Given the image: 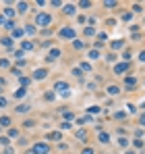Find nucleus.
<instances>
[{"label":"nucleus","instance_id":"1","mask_svg":"<svg viewBox=\"0 0 145 154\" xmlns=\"http://www.w3.org/2000/svg\"><path fill=\"white\" fill-rule=\"evenodd\" d=\"M35 25H37V27H48V25H52V15H48V13H37Z\"/></svg>","mask_w":145,"mask_h":154},{"label":"nucleus","instance_id":"2","mask_svg":"<svg viewBox=\"0 0 145 154\" xmlns=\"http://www.w3.org/2000/svg\"><path fill=\"white\" fill-rule=\"evenodd\" d=\"M58 38H64V40H72V38H75V29H72V27H62V29L58 31Z\"/></svg>","mask_w":145,"mask_h":154},{"label":"nucleus","instance_id":"3","mask_svg":"<svg viewBox=\"0 0 145 154\" xmlns=\"http://www.w3.org/2000/svg\"><path fill=\"white\" fill-rule=\"evenodd\" d=\"M54 90L60 92L62 96H68V83H66V81H56V83H54Z\"/></svg>","mask_w":145,"mask_h":154},{"label":"nucleus","instance_id":"4","mask_svg":"<svg viewBox=\"0 0 145 154\" xmlns=\"http://www.w3.org/2000/svg\"><path fill=\"white\" fill-rule=\"evenodd\" d=\"M127 71H129V62H118V65H114V73H116V75L127 73Z\"/></svg>","mask_w":145,"mask_h":154},{"label":"nucleus","instance_id":"5","mask_svg":"<svg viewBox=\"0 0 145 154\" xmlns=\"http://www.w3.org/2000/svg\"><path fill=\"white\" fill-rule=\"evenodd\" d=\"M60 54H62V52H60L58 48H54V50H50V54H48V58H46V60H48V62H54V60H58V58H60Z\"/></svg>","mask_w":145,"mask_h":154},{"label":"nucleus","instance_id":"6","mask_svg":"<svg viewBox=\"0 0 145 154\" xmlns=\"http://www.w3.org/2000/svg\"><path fill=\"white\" fill-rule=\"evenodd\" d=\"M33 154H48V144H35Z\"/></svg>","mask_w":145,"mask_h":154},{"label":"nucleus","instance_id":"7","mask_svg":"<svg viewBox=\"0 0 145 154\" xmlns=\"http://www.w3.org/2000/svg\"><path fill=\"white\" fill-rule=\"evenodd\" d=\"M48 77V69H35L33 71V79H46Z\"/></svg>","mask_w":145,"mask_h":154},{"label":"nucleus","instance_id":"8","mask_svg":"<svg viewBox=\"0 0 145 154\" xmlns=\"http://www.w3.org/2000/svg\"><path fill=\"white\" fill-rule=\"evenodd\" d=\"M62 13H64V15H75V13H77V4H64Z\"/></svg>","mask_w":145,"mask_h":154},{"label":"nucleus","instance_id":"9","mask_svg":"<svg viewBox=\"0 0 145 154\" xmlns=\"http://www.w3.org/2000/svg\"><path fill=\"white\" fill-rule=\"evenodd\" d=\"M106 92H108L110 96H118V94H120V87H118V85H108Z\"/></svg>","mask_w":145,"mask_h":154},{"label":"nucleus","instance_id":"10","mask_svg":"<svg viewBox=\"0 0 145 154\" xmlns=\"http://www.w3.org/2000/svg\"><path fill=\"white\" fill-rule=\"evenodd\" d=\"M29 108H31V106H29V104H25V102H23V104H19V106H17V108H15V111H17V113H21V115H23V113H29Z\"/></svg>","mask_w":145,"mask_h":154},{"label":"nucleus","instance_id":"11","mask_svg":"<svg viewBox=\"0 0 145 154\" xmlns=\"http://www.w3.org/2000/svg\"><path fill=\"white\" fill-rule=\"evenodd\" d=\"M122 46H125V42H122V40H114V42L110 44V48H112V50H120Z\"/></svg>","mask_w":145,"mask_h":154},{"label":"nucleus","instance_id":"12","mask_svg":"<svg viewBox=\"0 0 145 154\" xmlns=\"http://www.w3.org/2000/svg\"><path fill=\"white\" fill-rule=\"evenodd\" d=\"M13 42H15L13 38H2V40H0V44H2L4 48H13Z\"/></svg>","mask_w":145,"mask_h":154},{"label":"nucleus","instance_id":"13","mask_svg":"<svg viewBox=\"0 0 145 154\" xmlns=\"http://www.w3.org/2000/svg\"><path fill=\"white\" fill-rule=\"evenodd\" d=\"M25 96H27V87H19L15 92V98H25Z\"/></svg>","mask_w":145,"mask_h":154},{"label":"nucleus","instance_id":"14","mask_svg":"<svg viewBox=\"0 0 145 154\" xmlns=\"http://www.w3.org/2000/svg\"><path fill=\"white\" fill-rule=\"evenodd\" d=\"M17 11H19V13H27V11H29V4H27V2H19V4H17Z\"/></svg>","mask_w":145,"mask_h":154},{"label":"nucleus","instance_id":"15","mask_svg":"<svg viewBox=\"0 0 145 154\" xmlns=\"http://www.w3.org/2000/svg\"><path fill=\"white\" fill-rule=\"evenodd\" d=\"M23 33H25V29H21V27H15V29H13V40H15V38H21Z\"/></svg>","mask_w":145,"mask_h":154},{"label":"nucleus","instance_id":"16","mask_svg":"<svg viewBox=\"0 0 145 154\" xmlns=\"http://www.w3.org/2000/svg\"><path fill=\"white\" fill-rule=\"evenodd\" d=\"M118 146H120V148H127V146H129V140H127L125 136H120V138H118Z\"/></svg>","mask_w":145,"mask_h":154},{"label":"nucleus","instance_id":"17","mask_svg":"<svg viewBox=\"0 0 145 154\" xmlns=\"http://www.w3.org/2000/svg\"><path fill=\"white\" fill-rule=\"evenodd\" d=\"M98 58H100V52L98 50H95V48L89 50V60H98Z\"/></svg>","mask_w":145,"mask_h":154},{"label":"nucleus","instance_id":"18","mask_svg":"<svg viewBox=\"0 0 145 154\" xmlns=\"http://www.w3.org/2000/svg\"><path fill=\"white\" fill-rule=\"evenodd\" d=\"M11 125V117H2L0 119V127H8Z\"/></svg>","mask_w":145,"mask_h":154},{"label":"nucleus","instance_id":"19","mask_svg":"<svg viewBox=\"0 0 145 154\" xmlns=\"http://www.w3.org/2000/svg\"><path fill=\"white\" fill-rule=\"evenodd\" d=\"M21 48L23 50H33V44L31 42H21Z\"/></svg>","mask_w":145,"mask_h":154},{"label":"nucleus","instance_id":"20","mask_svg":"<svg viewBox=\"0 0 145 154\" xmlns=\"http://www.w3.org/2000/svg\"><path fill=\"white\" fill-rule=\"evenodd\" d=\"M72 46H75V50H81V48H85V44L81 40H75V42H72Z\"/></svg>","mask_w":145,"mask_h":154},{"label":"nucleus","instance_id":"21","mask_svg":"<svg viewBox=\"0 0 145 154\" xmlns=\"http://www.w3.org/2000/svg\"><path fill=\"white\" fill-rule=\"evenodd\" d=\"M100 142H102V144H108V142H110V136L102 131V133H100Z\"/></svg>","mask_w":145,"mask_h":154},{"label":"nucleus","instance_id":"22","mask_svg":"<svg viewBox=\"0 0 145 154\" xmlns=\"http://www.w3.org/2000/svg\"><path fill=\"white\" fill-rule=\"evenodd\" d=\"M13 15H15V11H13V9H4V19H6V21H11V17H13Z\"/></svg>","mask_w":145,"mask_h":154},{"label":"nucleus","instance_id":"23","mask_svg":"<svg viewBox=\"0 0 145 154\" xmlns=\"http://www.w3.org/2000/svg\"><path fill=\"white\" fill-rule=\"evenodd\" d=\"M125 83H127V85H135V83H137V77H131V75H129V77L125 79Z\"/></svg>","mask_w":145,"mask_h":154},{"label":"nucleus","instance_id":"24","mask_svg":"<svg viewBox=\"0 0 145 154\" xmlns=\"http://www.w3.org/2000/svg\"><path fill=\"white\" fill-rule=\"evenodd\" d=\"M48 140H60V133L58 131H52V133H48Z\"/></svg>","mask_w":145,"mask_h":154},{"label":"nucleus","instance_id":"25","mask_svg":"<svg viewBox=\"0 0 145 154\" xmlns=\"http://www.w3.org/2000/svg\"><path fill=\"white\" fill-rule=\"evenodd\" d=\"M19 81H21V87H27V85H29V81H31V79H29V77H21V79H19Z\"/></svg>","mask_w":145,"mask_h":154},{"label":"nucleus","instance_id":"26","mask_svg":"<svg viewBox=\"0 0 145 154\" xmlns=\"http://www.w3.org/2000/svg\"><path fill=\"white\" fill-rule=\"evenodd\" d=\"M79 6H81V9H91V2H89V0H81Z\"/></svg>","mask_w":145,"mask_h":154},{"label":"nucleus","instance_id":"27","mask_svg":"<svg viewBox=\"0 0 145 154\" xmlns=\"http://www.w3.org/2000/svg\"><path fill=\"white\" fill-rule=\"evenodd\" d=\"M81 71H91V62H81Z\"/></svg>","mask_w":145,"mask_h":154},{"label":"nucleus","instance_id":"28","mask_svg":"<svg viewBox=\"0 0 145 154\" xmlns=\"http://www.w3.org/2000/svg\"><path fill=\"white\" fill-rule=\"evenodd\" d=\"M104 6H108V9H114V6H118V2H114V0H108V2H104Z\"/></svg>","mask_w":145,"mask_h":154},{"label":"nucleus","instance_id":"29","mask_svg":"<svg viewBox=\"0 0 145 154\" xmlns=\"http://www.w3.org/2000/svg\"><path fill=\"white\" fill-rule=\"evenodd\" d=\"M83 33H85V35H95V29H93V27H85Z\"/></svg>","mask_w":145,"mask_h":154},{"label":"nucleus","instance_id":"30","mask_svg":"<svg viewBox=\"0 0 145 154\" xmlns=\"http://www.w3.org/2000/svg\"><path fill=\"white\" fill-rule=\"evenodd\" d=\"M35 31H37V29H35L33 25H27V27H25V33H35Z\"/></svg>","mask_w":145,"mask_h":154},{"label":"nucleus","instance_id":"31","mask_svg":"<svg viewBox=\"0 0 145 154\" xmlns=\"http://www.w3.org/2000/svg\"><path fill=\"white\" fill-rule=\"evenodd\" d=\"M104 40H108V33H98V42L104 44Z\"/></svg>","mask_w":145,"mask_h":154},{"label":"nucleus","instance_id":"32","mask_svg":"<svg viewBox=\"0 0 145 154\" xmlns=\"http://www.w3.org/2000/svg\"><path fill=\"white\" fill-rule=\"evenodd\" d=\"M106 60H108V62H114V60H116V54H114V52H110V54L106 56Z\"/></svg>","mask_w":145,"mask_h":154},{"label":"nucleus","instance_id":"33","mask_svg":"<svg viewBox=\"0 0 145 154\" xmlns=\"http://www.w3.org/2000/svg\"><path fill=\"white\" fill-rule=\"evenodd\" d=\"M8 104V98H2V96H0V108H4Z\"/></svg>","mask_w":145,"mask_h":154},{"label":"nucleus","instance_id":"34","mask_svg":"<svg viewBox=\"0 0 145 154\" xmlns=\"http://www.w3.org/2000/svg\"><path fill=\"white\" fill-rule=\"evenodd\" d=\"M4 27H6V29H15V21H6Z\"/></svg>","mask_w":145,"mask_h":154},{"label":"nucleus","instance_id":"35","mask_svg":"<svg viewBox=\"0 0 145 154\" xmlns=\"http://www.w3.org/2000/svg\"><path fill=\"white\" fill-rule=\"evenodd\" d=\"M72 75H75V77H83V71L81 69H72Z\"/></svg>","mask_w":145,"mask_h":154},{"label":"nucleus","instance_id":"36","mask_svg":"<svg viewBox=\"0 0 145 154\" xmlns=\"http://www.w3.org/2000/svg\"><path fill=\"white\" fill-rule=\"evenodd\" d=\"M87 111H89V113H93V115H95V113H100V106H89V108H87Z\"/></svg>","mask_w":145,"mask_h":154},{"label":"nucleus","instance_id":"37","mask_svg":"<svg viewBox=\"0 0 145 154\" xmlns=\"http://www.w3.org/2000/svg\"><path fill=\"white\" fill-rule=\"evenodd\" d=\"M0 144H2V146H8L11 140H8V138H0Z\"/></svg>","mask_w":145,"mask_h":154},{"label":"nucleus","instance_id":"38","mask_svg":"<svg viewBox=\"0 0 145 154\" xmlns=\"http://www.w3.org/2000/svg\"><path fill=\"white\" fill-rule=\"evenodd\" d=\"M133 11H135V13H141L143 6H141V4H133Z\"/></svg>","mask_w":145,"mask_h":154},{"label":"nucleus","instance_id":"39","mask_svg":"<svg viewBox=\"0 0 145 154\" xmlns=\"http://www.w3.org/2000/svg\"><path fill=\"white\" fill-rule=\"evenodd\" d=\"M133 144H135V148H143V142H141V140H139V138H137V140H135V142H133Z\"/></svg>","mask_w":145,"mask_h":154},{"label":"nucleus","instance_id":"40","mask_svg":"<svg viewBox=\"0 0 145 154\" xmlns=\"http://www.w3.org/2000/svg\"><path fill=\"white\" fill-rule=\"evenodd\" d=\"M139 125H143V127H145V113H143V115H139Z\"/></svg>","mask_w":145,"mask_h":154},{"label":"nucleus","instance_id":"41","mask_svg":"<svg viewBox=\"0 0 145 154\" xmlns=\"http://www.w3.org/2000/svg\"><path fill=\"white\" fill-rule=\"evenodd\" d=\"M44 98H46V100H48V102H50V100H54V94H52V92H48V94H46V96H44Z\"/></svg>","mask_w":145,"mask_h":154},{"label":"nucleus","instance_id":"42","mask_svg":"<svg viewBox=\"0 0 145 154\" xmlns=\"http://www.w3.org/2000/svg\"><path fill=\"white\" fill-rule=\"evenodd\" d=\"M64 119H75V115H72L70 111H66V113H64Z\"/></svg>","mask_w":145,"mask_h":154},{"label":"nucleus","instance_id":"43","mask_svg":"<svg viewBox=\"0 0 145 154\" xmlns=\"http://www.w3.org/2000/svg\"><path fill=\"white\" fill-rule=\"evenodd\" d=\"M8 65H11L8 60H4V58H0V67H8Z\"/></svg>","mask_w":145,"mask_h":154},{"label":"nucleus","instance_id":"44","mask_svg":"<svg viewBox=\"0 0 145 154\" xmlns=\"http://www.w3.org/2000/svg\"><path fill=\"white\" fill-rule=\"evenodd\" d=\"M77 138L79 140H85V131H77Z\"/></svg>","mask_w":145,"mask_h":154},{"label":"nucleus","instance_id":"45","mask_svg":"<svg viewBox=\"0 0 145 154\" xmlns=\"http://www.w3.org/2000/svg\"><path fill=\"white\" fill-rule=\"evenodd\" d=\"M4 23H6V19H4V15L0 17V27H4Z\"/></svg>","mask_w":145,"mask_h":154},{"label":"nucleus","instance_id":"46","mask_svg":"<svg viewBox=\"0 0 145 154\" xmlns=\"http://www.w3.org/2000/svg\"><path fill=\"white\" fill-rule=\"evenodd\" d=\"M139 62H145V52H141V54H139Z\"/></svg>","mask_w":145,"mask_h":154},{"label":"nucleus","instance_id":"47","mask_svg":"<svg viewBox=\"0 0 145 154\" xmlns=\"http://www.w3.org/2000/svg\"><path fill=\"white\" fill-rule=\"evenodd\" d=\"M83 154H93V150L91 148H83Z\"/></svg>","mask_w":145,"mask_h":154},{"label":"nucleus","instance_id":"48","mask_svg":"<svg viewBox=\"0 0 145 154\" xmlns=\"http://www.w3.org/2000/svg\"><path fill=\"white\" fill-rule=\"evenodd\" d=\"M2 154H13V152H11V150H6V152H2Z\"/></svg>","mask_w":145,"mask_h":154},{"label":"nucleus","instance_id":"49","mask_svg":"<svg viewBox=\"0 0 145 154\" xmlns=\"http://www.w3.org/2000/svg\"><path fill=\"white\" fill-rule=\"evenodd\" d=\"M2 92H4V90H2V87H0V94H2Z\"/></svg>","mask_w":145,"mask_h":154},{"label":"nucleus","instance_id":"50","mask_svg":"<svg viewBox=\"0 0 145 154\" xmlns=\"http://www.w3.org/2000/svg\"><path fill=\"white\" fill-rule=\"evenodd\" d=\"M0 129H2V127H0Z\"/></svg>","mask_w":145,"mask_h":154}]
</instances>
